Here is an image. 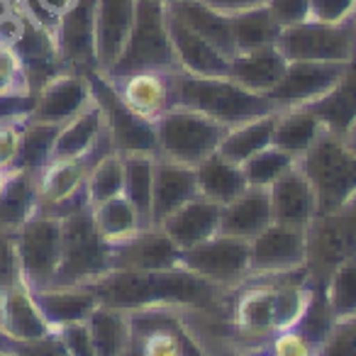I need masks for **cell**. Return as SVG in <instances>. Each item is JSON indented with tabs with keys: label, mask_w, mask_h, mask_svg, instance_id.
Returning a JSON list of instances; mask_svg holds the SVG:
<instances>
[{
	"label": "cell",
	"mask_w": 356,
	"mask_h": 356,
	"mask_svg": "<svg viewBox=\"0 0 356 356\" xmlns=\"http://www.w3.org/2000/svg\"><path fill=\"white\" fill-rule=\"evenodd\" d=\"M90 95L95 105L100 108L105 120V129L113 142V149L122 156L127 154H154L159 156V139H156V124L152 120L137 115L122 95L118 93L115 83L103 76L100 71H90L88 76Z\"/></svg>",
	"instance_id": "8"
},
{
	"label": "cell",
	"mask_w": 356,
	"mask_h": 356,
	"mask_svg": "<svg viewBox=\"0 0 356 356\" xmlns=\"http://www.w3.org/2000/svg\"><path fill=\"white\" fill-rule=\"evenodd\" d=\"M86 193H88L90 208L105 203L110 198H118L124 193V156L118 152H110L100 156L90 166L86 178Z\"/></svg>",
	"instance_id": "42"
},
{
	"label": "cell",
	"mask_w": 356,
	"mask_h": 356,
	"mask_svg": "<svg viewBox=\"0 0 356 356\" xmlns=\"http://www.w3.org/2000/svg\"><path fill=\"white\" fill-rule=\"evenodd\" d=\"M88 330L93 337L95 356H122L132 339V317L129 310L98 305L90 312Z\"/></svg>",
	"instance_id": "35"
},
{
	"label": "cell",
	"mask_w": 356,
	"mask_h": 356,
	"mask_svg": "<svg viewBox=\"0 0 356 356\" xmlns=\"http://www.w3.org/2000/svg\"><path fill=\"white\" fill-rule=\"evenodd\" d=\"M305 266V229L271 222L249 242V278L283 276Z\"/></svg>",
	"instance_id": "13"
},
{
	"label": "cell",
	"mask_w": 356,
	"mask_h": 356,
	"mask_svg": "<svg viewBox=\"0 0 356 356\" xmlns=\"http://www.w3.org/2000/svg\"><path fill=\"white\" fill-rule=\"evenodd\" d=\"M105 139H108V129H105L103 113H100V108L93 100L83 113H79L74 120L61 124L59 134H56L51 161H54V159L88 156V154H93Z\"/></svg>",
	"instance_id": "31"
},
{
	"label": "cell",
	"mask_w": 356,
	"mask_h": 356,
	"mask_svg": "<svg viewBox=\"0 0 356 356\" xmlns=\"http://www.w3.org/2000/svg\"><path fill=\"white\" fill-rule=\"evenodd\" d=\"M0 95H32L25 64L6 42H0Z\"/></svg>",
	"instance_id": "46"
},
{
	"label": "cell",
	"mask_w": 356,
	"mask_h": 356,
	"mask_svg": "<svg viewBox=\"0 0 356 356\" xmlns=\"http://www.w3.org/2000/svg\"><path fill=\"white\" fill-rule=\"evenodd\" d=\"M273 222L271 218V200H268V188H254L249 186L242 195L232 203L222 205L220 215V234L247 239L252 242L261 229H266Z\"/></svg>",
	"instance_id": "28"
},
{
	"label": "cell",
	"mask_w": 356,
	"mask_h": 356,
	"mask_svg": "<svg viewBox=\"0 0 356 356\" xmlns=\"http://www.w3.org/2000/svg\"><path fill=\"white\" fill-rule=\"evenodd\" d=\"M288 59L281 54L276 44L261 49L237 51L229 59V79L252 93L266 95L278 86L286 74Z\"/></svg>",
	"instance_id": "26"
},
{
	"label": "cell",
	"mask_w": 356,
	"mask_h": 356,
	"mask_svg": "<svg viewBox=\"0 0 356 356\" xmlns=\"http://www.w3.org/2000/svg\"><path fill=\"white\" fill-rule=\"evenodd\" d=\"M54 42L66 71L88 76L98 71L95 59V0H76L54 25Z\"/></svg>",
	"instance_id": "14"
},
{
	"label": "cell",
	"mask_w": 356,
	"mask_h": 356,
	"mask_svg": "<svg viewBox=\"0 0 356 356\" xmlns=\"http://www.w3.org/2000/svg\"><path fill=\"white\" fill-rule=\"evenodd\" d=\"M317 118L322 120L330 132L339 137H349L356 127V51L344 66V74L339 76L337 86L320 98L317 103L307 105Z\"/></svg>",
	"instance_id": "30"
},
{
	"label": "cell",
	"mask_w": 356,
	"mask_h": 356,
	"mask_svg": "<svg viewBox=\"0 0 356 356\" xmlns=\"http://www.w3.org/2000/svg\"><path fill=\"white\" fill-rule=\"evenodd\" d=\"M298 168L315 191L317 215L334 213L356 198V147L327 127L298 156Z\"/></svg>",
	"instance_id": "3"
},
{
	"label": "cell",
	"mask_w": 356,
	"mask_h": 356,
	"mask_svg": "<svg viewBox=\"0 0 356 356\" xmlns=\"http://www.w3.org/2000/svg\"><path fill=\"white\" fill-rule=\"evenodd\" d=\"M315 356H356V317L337 320L327 339L317 346Z\"/></svg>",
	"instance_id": "47"
},
{
	"label": "cell",
	"mask_w": 356,
	"mask_h": 356,
	"mask_svg": "<svg viewBox=\"0 0 356 356\" xmlns=\"http://www.w3.org/2000/svg\"><path fill=\"white\" fill-rule=\"evenodd\" d=\"M22 281L30 291L49 288L61 261V220L37 210L15 229Z\"/></svg>",
	"instance_id": "11"
},
{
	"label": "cell",
	"mask_w": 356,
	"mask_h": 356,
	"mask_svg": "<svg viewBox=\"0 0 356 356\" xmlns=\"http://www.w3.org/2000/svg\"><path fill=\"white\" fill-rule=\"evenodd\" d=\"M168 86H171V108L176 105V108L198 110L227 127L278 113V108L266 95L242 88L229 76H193L178 69L168 74Z\"/></svg>",
	"instance_id": "2"
},
{
	"label": "cell",
	"mask_w": 356,
	"mask_h": 356,
	"mask_svg": "<svg viewBox=\"0 0 356 356\" xmlns=\"http://www.w3.org/2000/svg\"><path fill=\"white\" fill-rule=\"evenodd\" d=\"M115 152L110 137L93 154L81 159H54L37 173V191H40V208H49L54 203L71 198L86 186L88 171L100 156Z\"/></svg>",
	"instance_id": "22"
},
{
	"label": "cell",
	"mask_w": 356,
	"mask_h": 356,
	"mask_svg": "<svg viewBox=\"0 0 356 356\" xmlns=\"http://www.w3.org/2000/svg\"><path fill=\"white\" fill-rule=\"evenodd\" d=\"M0 330L15 344L44 339L54 332L40 312L32 291L25 283H17L0 296Z\"/></svg>",
	"instance_id": "25"
},
{
	"label": "cell",
	"mask_w": 356,
	"mask_h": 356,
	"mask_svg": "<svg viewBox=\"0 0 356 356\" xmlns=\"http://www.w3.org/2000/svg\"><path fill=\"white\" fill-rule=\"evenodd\" d=\"M178 266L188 268L215 286L234 291L249 278V242L218 232L198 247L181 252Z\"/></svg>",
	"instance_id": "12"
},
{
	"label": "cell",
	"mask_w": 356,
	"mask_h": 356,
	"mask_svg": "<svg viewBox=\"0 0 356 356\" xmlns=\"http://www.w3.org/2000/svg\"><path fill=\"white\" fill-rule=\"evenodd\" d=\"M139 71H156V74L178 71V59L166 27V3L161 0H137V13H134V25L127 44L113 69L105 71L103 76L120 79Z\"/></svg>",
	"instance_id": "4"
},
{
	"label": "cell",
	"mask_w": 356,
	"mask_h": 356,
	"mask_svg": "<svg viewBox=\"0 0 356 356\" xmlns=\"http://www.w3.org/2000/svg\"><path fill=\"white\" fill-rule=\"evenodd\" d=\"M17 283H25V281H22L15 232L0 229V296H3L8 288L17 286Z\"/></svg>",
	"instance_id": "48"
},
{
	"label": "cell",
	"mask_w": 356,
	"mask_h": 356,
	"mask_svg": "<svg viewBox=\"0 0 356 356\" xmlns=\"http://www.w3.org/2000/svg\"><path fill=\"white\" fill-rule=\"evenodd\" d=\"M15 349H17L15 341H13L6 332L0 330V351H3V354H15Z\"/></svg>",
	"instance_id": "57"
},
{
	"label": "cell",
	"mask_w": 356,
	"mask_h": 356,
	"mask_svg": "<svg viewBox=\"0 0 356 356\" xmlns=\"http://www.w3.org/2000/svg\"><path fill=\"white\" fill-rule=\"evenodd\" d=\"M356 257V198L334 213L317 215L305 227V271L312 288H325L330 273Z\"/></svg>",
	"instance_id": "5"
},
{
	"label": "cell",
	"mask_w": 356,
	"mask_h": 356,
	"mask_svg": "<svg viewBox=\"0 0 356 356\" xmlns=\"http://www.w3.org/2000/svg\"><path fill=\"white\" fill-rule=\"evenodd\" d=\"M322 129H325V124L310 108L278 110L276 127H273V144L298 159L312 147V142L320 137Z\"/></svg>",
	"instance_id": "36"
},
{
	"label": "cell",
	"mask_w": 356,
	"mask_h": 356,
	"mask_svg": "<svg viewBox=\"0 0 356 356\" xmlns=\"http://www.w3.org/2000/svg\"><path fill=\"white\" fill-rule=\"evenodd\" d=\"M32 298L51 330L86 322L90 312L100 305L98 296L88 286H49L32 291Z\"/></svg>",
	"instance_id": "27"
},
{
	"label": "cell",
	"mask_w": 356,
	"mask_h": 356,
	"mask_svg": "<svg viewBox=\"0 0 356 356\" xmlns=\"http://www.w3.org/2000/svg\"><path fill=\"white\" fill-rule=\"evenodd\" d=\"M354 20H356V10H354Z\"/></svg>",
	"instance_id": "63"
},
{
	"label": "cell",
	"mask_w": 356,
	"mask_h": 356,
	"mask_svg": "<svg viewBox=\"0 0 356 356\" xmlns=\"http://www.w3.org/2000/svg\"><path fill=\"white\" fill-rule=\"evenodd\" d=\"M8 176H10V171H3V168H0V193H3V188H6Z\"/></svg>",
	"instance_id": "59"
},
{
	"label": "cell",
	"mask_w": 356,
	"mask_h": 356,
	"mask_svg": "<svg viewBox=\"0 0 356 356\" xmlns=\"http://www.w3.org/2000/svg\"><path fill=\"white\" fill-rule=\"evenodd\" d=\"M344 66L346 61H288L283 79L266 98L278 110L307 108L334 88Z\"/></svg>",
	"instance_id": "15"
},
{
	"label": "cell",
	"mask_w": 356,
	"mask_h": 356,
	"mask_svg": "<svg viewBox=\"0 0 356 356\" xmlns=\"http://www.w3.org/2000/svg\"><path fill=\"white\" fill-rule=\"evenodd\" d=\"M154 154L124 156V195L134 205L142 227H152V191H154Z\"/></svg>",
	"instance_id": "40"
},
{
	"label": "cell",
	"mask_w": 356,
	"mask_h": 356,
	"mask_svg": "<svg viewBox=\"0 0 356 356\" xmlns=\"http://www.w3.org/2000/svg\"><path fill=\"white\" fill-rule=\"evenodd\" d=\"M268 8H271L273 17L281 22V27H288L307 20L310 0H268Z\"/></svg>",
	"instance_id": "53"
},
{
	"label": "cell",
	"mask_w": 356,
	"mask_h": 356,
	"mask_svg": "<svg viewBox=\"0 0 356 356\" xmlns=\"http://www.w3.org/2000/svg\"><path fill=\"white\" fill-rule=\"evenodd\" d=\"M273 127H276V113L264 115V118L247 120V122H242V124H234V127L227 129L225 139L220 142L218 154H222L225 159H229V161L242 166V163L249 161L254 154L271 147Z\"/></svg>",
	"instance_id": "37"
},
{
	"label": "cell",
	"mask_w": 356,
	"mask_h": 356,
	"mask_svg": "<svg viewBox=\"0 0 356 356\" xmlns=\"http://www.w3.org/2000/svg\"><path fill=\"white\" fill-rule=\"evenodd\" d=\"M122 95V100L142 118L156 122L168 108H171V86H168V74H156V71H139V74L120 76L110 79Z\"/></svg>",
	"instance_id": "29"
},
{
	"label": "cell",
	"mask_w": 356,
	"mask_h": 356,
	"mask_svg": "<svg viewBox=\"0 0 356 356\" xmlns=\"http://www.w3.org/2000/svg\"><path fill=\"white\" fill-rule=\"evenodd\" d=\"M210 8L225 13V15H237L242 10H252L259 6H268V0H205Z\"/></svg>",
	"instance_id": "56"
},
{
	"label": "cell",
	"mask_w": 356,
	"mask_h": 356,
	"mask_svg": "<svg viewBox=\"0 0 356 356\" xmlns=\"http://www.w3.org/2000/svg\"><path fill=\"white\" fill-rule=\"evenodd\" d=\"M15 356H69V351L61 346L56 334L51 332L49 337L37 341H27V344H17Z\"/></svg>",
	"instance_id": "54"
},
{
	"label": "cell",
	"mask_w": 356,
	"mask_h": 356,
	"mask_svg": "<svg viewBox=\"0 0 356 356\" xmlns=\"http://www.w3.org/2000/svg\"><path fill=\"white\" fill-rule=\"evenodd\" d=\"M137 0H95V59L98 71L113 69L134 25Z\"/></svg>",
	"instance_id": "20"
},
{
	"label": "cell",
	"mask_w": 356,
	"mask_h": 356,
	"mask_svg": "<svg viewBox=\"0 0 356 356\" xmlns=\"http://www.w3.org/2000/svg\"><path fill=\"white\" fill-rule=\"evenodd\" d=\"M195 176H198V191L203 198L213 200L218 205L232 203L237 195H242L249 188L244 168L239 163L225 159L222 154H210L205 161L195 166Z\"/></svg>",
	"instance_id": "33"
},
{
	"label": "cell",
	"mask_w": 356,
	"mask_h": 356,
	"mask_svg": "<svg viewBox=\"0 0 356 356\" xmlns=\"http://www.w3.org/2000/svg\"><path fill=\"white\" fill-rule=\"evenodd\" d=\"M181 261V249L168 239L161 227H144L124 242L110 247V268L132 271H161Z\"/></svg>",
	"instance_id": "18"
},
{
	"label": "cell",
	"mask_w": 356,
	"mask_h": 356,
	"mask_svg": "<svg viewBox=\"0 0 356 356\" xmlns=\"http://www.w3.org/2000/svg\"><path fill=\"white\" fill-rule=\"evenodd\" d=\"M156 139L159 156L173 159V161L198 166L200 161L220 149V142L227 134V124L208 118L191 108H168L156 120Z\"/></svg>",
	"instance_id": "7"
},
{
	"label": "cell",
	"mask_w": 356,
	"mask_h": 356,
	"mask_svg": "<svg viewBox=\"0 0 356 356\" xmlns=\"http://www.w3.org/2000/svg\"><path fill=\"white\" fill-rule=\"evenodd\" d=\"M325 296L337 320L356 317V257L346 259L330 273L325 283Z\"/></svg>",
	"instance_id": "44"
},
{
	"label": "cell",
	"mask_w": 356,
	"mask_h": 356,
	"mask_svg": "<svg viewBox=\"0 0 356 356\" xmlns=\"http://www.w3.org/2000/svg\"><path fill=\"white\" fill-rule=\"evenodd\" d=\"M281 22L273 17L268 6H259L232 15V40L237 51L261 49V47L276 44L278 37H281Z\"/></svg>",
	"instance_id": "38"
},
{
	"label": "cell",
	"mask_w": 356,
	"mask_h": 356,
	"mask_svg": "<svg viewBox=\"0 0 356 356\" xmlns=\"http://www.w3.org/2000/svg\"><path fill=\"white\" fill-rule=\"evenodd\" d=\"M220 215H222V205L213 203L203 195H195L193 200L181 205L176 213L168 215L159 227L168 234V239L181 252H186L220 232Z\"/></svg>",
	"instance_id": "24"
},
{
	"label": "cell",
	"mask_w": 356,
	"mask_h": 356,
	"mask_svg": "<svg viewBox=\"0 0 356 356\" xmlns=\"http://www.w3.org/2000/svg\"><path fill=\"white\" fill-rule=\"evenodd\" d=\"M56 339L61 341L69 356H95L93 337H90L88 322H74V325H64L54 330Z\"/></svg>",
	"instance_id": "50"
},
{
	"label": "cell",
	"mask_w": 356,
	"mask_h": 356,
	"mask_svg": "<svg viewBox=\"0 0 356 356\" xmlns=\"http://www.w3.org/2000/svg\"><path fill=\"white\" fill-rule=\"evenodd\" d=\"M268 200H271L273 222L305 229L317 218L315 191L305 173L298 168V163L291 171L283 173L276 184L268 186Z\"/></svg>",
	"instance_id": "23"
},
{
	"label": "cell",
	"mask_w": 356,
	"mask_h": 356,
	"mask_svg": "<svg viewBox=\"0 0 356 356\" xmlns=\"http://www.w3.org/2000/svg\"><path fill=\"white\" fill-rule=\"evenodd\" d=\"M161 3H176V0H161Z\"/></svg>",
	"instance_id": "61"
},
{
	"label": "cell",
	"mask_w": 356,
	"mask_h": 356,
	"mask_svg": "<svg viewBox=\"0 0 356 356\" xmlns=\"http://www.w3.org/2000/svg\"><path fill=\"white\" fill-rule=\"evenodd\" d=\"M298 163V159L293 154L278 149L276 144L261 149L259 154H254L249 161L242 163L244 176H247V184L254 188H268L271 184H276L278 178L286 171H291Z\"/></svg>",
	"instance_id": "43"
},
{
	"label": "cell",
	"mask_w": 356,
	"mask_h": 356,
	"mask_svg": "<svg viewBox=\"0 0 356 356\" xmlns=\"http://www.w3.org/2000/svg\"><path fill=\"white\" fill-rule=\"evenodd\" d=\"M122 356H144L142 346H139V341L134 339V337H132V339H129V346H127V349H124V354H122Z\"/></svg>",
	"instance_id": "58"
},
{
	"label": "cell",
	"mask_w": 356,
	"mask_h": 356,
	"mask_svg": "<svg viewBox=\"0 0 356 356\" xmlns=\"http://www.w3.org/2000/svg\"><path fill=\"white\" fill-rule=\"evenodd\" d=\"M108 271L110 244L95 229L90 208L61 220V261L51 286H88Z\"/></svg>",
	"instance_id": "6"
},
{
	"label": "cell",
	"mask_w": 356,
	"mask_h": 356,
	"mask_svg": "<svg viewBox=\"0 0 356 356\" xmlns=\"http://www.w3.org/2000/svg\"><path fill=\"white\" fill-rule=\"evenodd\" d=\"M200 195L195 166L156 156L154 161V191H152V227H159L181 205Z\"/></svg>",
	"instance_id": "19"
},
{
	"label": "cell",
	"mask_w": 356,
	"mask_h": 356,
	"mask_svg": "<svg viewBox=\"0 0 356 356\" xmlns=\"http://www.w3.org/2000/svg\"><path fill=\"white\" fill-rule=\"evenodd\" d=\"M276 278H247L242 286L234 291L232 307H229V320H232L234 334L242 341L266 346L273 332V291H276Z\"/></svg>",
	"instance_id": "16"
},
{
	"label": "cell",
	"mask_w": 356,
	"mask_h": 356,
	"mask_svg": "<svg viewBox=\"0 0 356 356\" xmlns=\"http://www.w3.org/2000/svg\"><path fill=\"white\" fill-rule=\"evenodd\" d=\"M32 95H0V122L15 118H27L32 113Z\"/></svg>",
	"instance_id": "55"
},
{
	"label": "cell",
	"mask_w": 356,
	"mask_h": 356,
	"mask_svg": "<svg viewBox=\"0 0 356 356\" xmlns=\"http://www.w3.org/2000/svg\"><path fill=\"white\" fill-rule=\"evenodd\" d=\"M166 8L178 20H184L191 30H195L210 44L218 47L222 54H227L229 59L237 54L232 40V15L215 10L205 0H176V3H166Z\"/></svg>",
	"instance_id": "32"
},
{
	"label": "cell",
	"mask_w": 356,
	"mask_h": 356,
	"mask_svg": "<svg viewBox=\"0 0 356 356\" xmlns=\"http://www.w3.org/2000/svg\"><path fill=\"white\" fill-rule=\"evenodd\" d=\"M98 296L100 305L120 310H142V307H186V310H208L213 315L229 317L234 291L220 288L205 278L195 276L184 266L161 268V271H132V268H110L98 281L88 283Z\"/></svg>",
	"instance_id": "1"
},
{
	"label": "cell",
	"mask_w": 356,
	"mask_h": 356,
	"mask_svg": "<svg viewBox=\"0 0 356 356\" xmlns=\"http://www.w3.org/2000/svg\"><path fill=\"white\" fill-rule=\"evenodd\" d=\"M346 142H349L351 147H356V127H354V132H351L349 137H346Z\"/></svg>",
	"instance_id": "60"
},
{
	"label": "cell",
	"mask_w": 356,
	"mask_h": 356,
	"mask_svg": "<svg viewBox=\"0 0 356 356\" xmlns=\"http://www.w3.org/2000/svg\"><path fill=\"white\" fill-rule=\"evenodd\" d=\"M356 10V0H310V20L341 22L349 20Z\"/></svg>",
	"instance_id": "52"
},
{
	"label": "cell",
	"mask_w": 356,
	"mask_h": 356,
	"mask_svg": "<svg viewBox=\"0 0 356 356\" xmlns=\"http://www.w3.org/2000/svg\"><path fill=\"white\" fill-rule=\"evenodd\" d=\"M132 337L144 356H213L198 339L184 307H142L132 310Z\"/></svg>",
	"instance_id": "9"
},
{
	"label": "cell",
	"mask_w": 356,
	"mask_h": 356,
	"mask_svg": "<svg viewBox=\"0 0 356 356\" xmlns=\"http://www.w3.org/2000/svg\"><path fill=\"white\" fill-rule=\"evenodd\" d=\"M334 325H337V317H334V312H332L330 302H327L325 288H312L307 310H305V315L300 317L296 330L300 332L310 344L320 346Z\"/></svg>",
	"instance_id": "45"
},
{
	"label": "cell",
	"mask_w": 356,
	"mask_h": 356,
	"mask_svg": "<svg viewBox=\"0 0 356 356\" xmlns=\"http://www.w3.org/2000/svg\"><path fill=\"white\" fill-rule=\"evenodd\" d=\"M59 129H61V124L40 122V120L27 118L25 122H22L20 154H17L15 168H22V171H30V173H40L42 168L51 161ZM15 168H13V171H15Z\"/></svg>",
	"instance_id": "41"
},
{
	"label": "cell",
	"mask_w": 356,
	"mask_h": 356,
	"mask_svg": "<svg viewBox=\"0 0 356 356\" xmlns=\"http://www.w3.org/2000/svg\"><path fill=\"white\" fill-rule=\"evenodd\" d=\"M166 27L176 51L178 69L193 76H229V56L222 54L205 37L191 30L184 20H178L166 8Z\"/></svg>",
	"instance_id": "21"
},
{
	"label": "cell",
	"mask_w": 356,
	"mask_h": 356,
	"mask_svg": "<svg viewBox=\"0 0 356 356\" xmlns=\"http://www.w3.org/2000/svg\"><path fill=\"white\" fill-rule=\"evenodd\" d=\"M37 210H40L37 173L22 171V168L10 171L6 188L0 193V229L15 232Z\"/></svg>",
	"instance_id": "34"
},
{
	"label": "cell",
	"mask_w": 356,
	"mask_h": 356,
	"mask_svg": "<svg viewBox=\"0 0 356 356\" xmlns=\"http://www.w3.org/2000/svg\"><path fill=\"white\" fill-rule=\"evenodd\" d=\"M276 47L288 61H349L356 51L354 15L341 22L302 20L281 30Z\"/></svg>",
	"instance_id": "10"
},
{
	"label": "cell",
	"mask_w": 356,
	"mask_h": 356,
	"mask_svg": "<svg viewBox=\"0 0 356 356\" xmlns=\"http://www.w3.org/2000/svg\"><path fill=\"white\" fill-rule=\"evenodd\" d=\"M30 118V115H27ZM27 118H15L0 122V168L3 171H13L17 163V154H20V137H22V122Z\"/></svg>",
	"instance_id": "51"
},
{
	"label": "cell",
	"mask_w": 356,
	"mask_h": 356,
	"mask_svg": "<svg viewBox=\"0 0 356 356\" xmlns=\"http://www.w3.org/2000/svg\"><path fill=\"white\" fill-rule=\"evenodd\" d=\"M32 98H35V103H32L30 118L51 124H66L93 103L88 79L74 74V71L56 74L44 86H40L32 93Z\"/></svg>",
	"instance_id": "17"
},
{
	"label": "cell",
	"mask_w": 356,
	"mask_h": 356,
	"mask_svg": "<svg viewBox=\"0 0 356 356\" xmlns=\"http://www.w3.org/2000/svg\"><path fill=\"white\" fill-rule=\"evenodd\" d=\"M0 356H15V354H3V351H0Z\"/></svg>",
	"instance_id": "62"
},
{
	"label": "cell",
	"mask_w": 356,
	"mask_h": 356,
	"mask_svg": "<svg viewBox=\"0 0 356 356\" xmlns=\"http://www.w3.org/2000/svg\"><path fill=\"white\" fill-rule=\"evenodd\" d=\"M93 215V222L98 234L105 242L113 247V244L124 242L127 237H132L134 232H139L142 227V220H139L134 205L127 200V195H118V198H110L105 203L90 208Z\"/></svg>",
	"instance_id": "39"
},
{
	"label": "cell",
	"mask_w": 356,
	"mask_h": 356,
	"mask_svg": "<svg viewBox=\"0 0 356 356\" xmlns=\"http://www.w3.org/2000/svg\"><path fill=\"white\" fill-rule=\"evenodd\" d=\"M266 356H315L317 346L310 344L298 330L276 332L264 346Z\"/></svg>",
	"instance_id": "49"
}]
</instances>
